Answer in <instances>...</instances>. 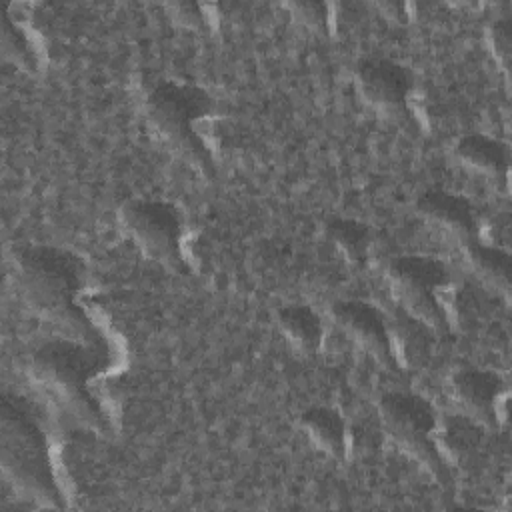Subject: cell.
I'll return each instance as SVG.
<instances>
[{
	"mask_svg": "<svg viewBox=\"0 0 512 512\" xmlns=\"http://www.w3.org/2000/svg\"><path fill=\"white\" fill-rule=\"evenodd\" d=\"M292 14L310 30L326 32L328 28V6L322 2H292L288 4Z\"/></svg>",
	"mask_w": 512,
	"mask_h": 512,
	"instance_id": "cell-20",
	"label": "cell"
},
{
	"mask_svg": "<svg viewBox=\"0 0 512 512\" xmlns=\"http://www.w3.org/2000/svg\"><path fill=\"white\" fill-rule=\"evenodd\" d=\"M332 318L338 328L364 352L384 366H394L392 338L382 312L366 302L348 300L332 308Z\"/></svg>",
	"mask_w": 512,
	"mask_h": 512,
	"instance_id": "cell-10",
	"label": "cell"
},
{
	"mask_svg": "<svg viewBox=\"0 0 512 512\" xmlns=\"http://www.w3.org/2000/svg\"><path fill=\"white\" fill-rule=\"evenodd\" d=\"M388 284L394 298L410 314L432 330L444 328L440 290L446 284L444 266L426 256H402L388 266Z\"/></svg>",
	"mask_w": 512,
	"mask_h": 512,
	"instance_id": "cell-6",
	"label": "cell"
},
{
	"mask_svg": "<svg viewBox=\"0 0 512 512\" xmlns=\"http://www.w3.org/2000/svg\"><path fill=\"white\" fill-rule=\"evenodd\" d=\"M362 100L384 116H402L412 90L410 72L388 58H368L356 68Z\"/></svg>",
	"mask_w": 512,
	"mask_h": 512,
	"instance_id": "cell-8",
	"label": "cell"
},
{
	"mask_svg": "<svg viewBox=\"0 0 512 512\" xmlns=\"http://www.w3.org/2000/svg\"><path fill=\"white\" fill-rule=\"evenodd\" d=\"M300 424L308 438L316 444L318 450L332 458H342L346 452V426L342 416L326 406L308 408Z\"/></svg>",
	"mask_w": 512,
	"mask_h": 512,
	"instance_id": "cell-15",
	"label": "cell"
},
{
	"mask_svg": "<svg viewBox=\"0 0 512 512\" xmlns=\"http://www.w3.org/2000/svg\"><path fill=\"white\" fill-rule=\"evenodd\" d=\"M208 94L192 84L166 80L146 96L144 114L152 132L190 168L214 176L212 156L196 124L210 112Z\"/></svg>",
	"mask_w": 512,
	"mask_h": 512,
	"instance_id": "cell-4",
	"label": "cell"
},
{
	"mask_svg": "<svg viewBox=\"0 0 512 512\" xmlns=\"http://www.w3.org/2000/svg\"><path fill=\"white\" fill-rule=\"evenodd\" d=\"M16 282L26 304L70 338L90 342L92 324L78 306L84 282L82 260L56 246H26L16 256Z\"/></svg>",
	"mask_w": 512,
	"mask_h": 512,
	"instance_id": "cell-1",
	"label": "cell"
},
{
	"mask_svg": "<svg viewBox=\"0 0 512 512\" xmlns=\"http://www.w3.org/2000/svg\"><path fill=\"white\" fill-rule=\"evenodd\" d=\"M450 396L458 412L470 416L484 428L498 426L504 382L498 374L480 368H462L450 378Z\"/></svg>",
	"mask_w": 512,
	"mask_h": 512,
	"instance_id": "cell-9",
	"label": "cell"
},
{
	"mask_svg": "<svg viewBox=\"0 0 512 512\" xmlns=\"http://www.w3.org/2000/svg\"><path fill=\"white\" fill-rule=\"evenodd\" d=\"M454 154L472 172L492 180H506L508 154L502 142L484 134H468L456 142Z\"/></svg>",
	"mask_w": 512,
	"mask_h": 512,
	"instance_id": "cell-13",
	"label": "cell"
},
{
	"mask_svg": "<svg viewBox=\"0 0 512 512\" xmlns=\"http://www.w3.org/2000/svg\"><path fill=\"white\" fill-rule=\"evenodd\" d=\"M0 466L14 492L38 508H62L48 438L34 408L20 394L0 396Z\"/></svg>",
	"mask_w": 512,
	"mask_h": 512,
	"instance_id": "cell-2",
	"label": "cell"
},
{
	"mask_svg": "<svg viewBox=\"0 0 512 512\" xmlns=\"http://www.w3.org/2000/svg\"><path fill=\"white\" fill-rule=\"evenodd\" d=\"M488 38H490L494 58L498 60L502 70L508 74L510 58H512V22L508 18L496 20L488 30Z\"/></svg>",
	"mask_w": 512,
	"mask_h": 512,
	"instance_id": "cell-19",
	"label": "cell"
},
{
	"mask_svg": "<svg viewBox=\"0 0 512 512\" xmlns=\"http://www.w3.org/2000/svg\"><path fill=\"white\" fill-rule=\"evenodd\" d=\"M102 368L98 350L84 340L58 338L42 344L30 362V372L40 390L52 398L72 420L102 432L104 416L90 382Z\"/></svg>",
	"mask_w": 512,
	"mask_h": 512,
	"instance_id": "cell-3",
	"label": "cell"
},
{
	"mask_svg": "<svg viewBox=\"0 0 512 512\" xmlns=\"http://www.w3.org/2000/svg\"><path fill=\"white\" fill-rule=\"evenodd\" d=\"M464 258L468 262V268L472 274L492 292L508 298L510 294V272H512V262L508 252L494 248V246H484L478 242H468L464 244Z\"/></svg>",
	"mask_w": 512,
	"mask_h": 512,
	"instance_id": "cell-14",
	"label": "cell"
},
{
	"mask_svg": "<svg viewBox=\"0 0 512 512\" xmlns=\"http://www.w3.org/2000/svg\"><path fill=\"white\" fill-rule=\"evenodd\" d=\"M168 10H170L172 20L176 24H180L182 28L202 30L206 26L202 8L196 2H172V4H168Z\"/></svg>",
	"mask_w": 512,
	"mask_h": 512,
	"instance_id": "cell-21",
	"label": "cell"
},
{
	"mask_svg": "<svg viewBox=\"0 0 512 512\" xmlns=\"http://www.w3.org/2000/svg\"><path fill=\"white\" fill-rule=\"evenodd\" d=\"M278 326L284 334V338L292 344L294 350L302 354H312L318 350L322 342V322L318 314L302 304L284 306L278 312Z\"/></svg>",
	"mask_w": 512,
	"mask_h": 512,
	"instance_id": "cell-16",
	"label": "cell"
},
{
	"mask_svg": "<svg viewBox=\"0 0 512 512\" xmlns=\"http://www.w3.org/2000/svg\"><path fill=\"white\" fill-rule=\"evenodd\" d=\"M482 428L484 426L462 412L436 420L434 442L442 460L446 458L454 464L466 462L482 442Z\"/></svg>",
	"mask_w": 512,
	"mask_h": 512,
	"instance_id": "cell-12",
	"label": "cell"
},
{
	"mask_svg": "<svg viewBox=\"0 0 512 512\" xmlns=\"http://www.w3.org/2000/svg\"><path fill=\"white\" fill-rule=\"evenodd\" d=\"M120 222L148 258L172 272L182 270L180 218L174 206L158 200H128L120 208Z\"/></svg>",
	"mask_w": 512,
	"mask_h": 512,
	"instance_id": "cell-7",
	"label": "cell"
},
{
	"mask_svg": "<svg viewBox=\"0 0 512 512\" xmlns=\"http://www.w3.org/2000/svg\"><path fill=\"white\" fill-rule=\"evenodd\" d=\"M2 54L6 60H10L14 66H18L24 72L36 70V58L30 48V42L26 34L10 20L8 14L2 16Z\"/></svg>",
	"mask_w": 512,
	"mask_h": 512,
	"instance_id": "cell-18",
	"label": "cell"
},
{
	"mask_svg": "<svg viewBox=\"0 0 512 512\" xmlns=\"http://www.w3.org/2000/svg\"><path fill=\"white\" fill-rule=\"evenodd\" d=\"M330 244L352 264H362L372 246V232L366 224L350 218H332L324 228Z\"/></svg>",
	"mask_w": 512,
	"mask_h": 512,
	"instance_id": "cell-17",
	"label": "cell"
},
{
	"mask_svg": "<svg viewBox=\"0 0 512 512\" xmlns=\"http://www.w3.org/2000/svg\"><path fill=\"white\" fill-rule=\"evenodd\" d=\"M382 8V12L388 16V18H394V20H404L406 14V6L400 4V2H384V4H378Z\"/></svg>",
	"mask_w": 512,
	"mask_h": 512,
	"instance_id": "cell-22",
	"label": "cell"
},
{
	"mask_svg": "<svg viewBox=\"0 0 512 512\" xmlns=\"http://www.w3.org/2000/svg\"><path fill=\"white\" fill-rule=\"evenodd\" d=\"M378 416L386 434L402 452L442 478L444 460L434 442L436 414L424 398L406 392L384 394L378 402Z\"/></svg>",
	"mask_w": 512,
	"mask_h": 512,
	"instance_id": "cell-5",
	"label": "cell"
},
{
	"mask_svg": "<svg viewBox=\"0 0 512 512\" xmlns=\"http://www.w3.org/2000/svg\"><path fill=\"white\" fill-rule=\"evenodd\" d=\"M418 216L440 234L460 242L462 246L476 236V220L470 204L444 190H428L416 200Z\"/></svg>",
	"mask_w": 512,
	"mask_h": 512,
	"instance_id": "cell-11",
	"label": "cell"
}]
</instances>
